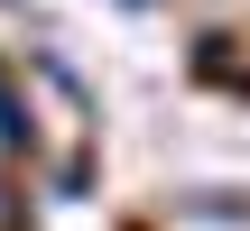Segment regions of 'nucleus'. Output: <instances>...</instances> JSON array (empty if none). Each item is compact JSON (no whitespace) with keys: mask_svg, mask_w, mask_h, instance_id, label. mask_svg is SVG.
Segmentation results:
<instances>
[{"mask_svg":"<svg viewBox=\"0 0 250 231\" xmlns=\"http://www.w3.org/2000/svg\"><path fill=\"white\" fill-rule=\"evenodd\" d=\"M0 139H19V102L9 93H0Z\"/></svg>","mask_w":250,"mask_h":231,"instance_id":"obj_1","label":"nucleus"}]
</instances>
